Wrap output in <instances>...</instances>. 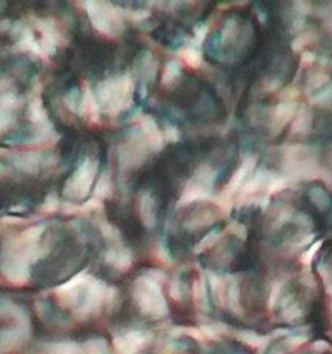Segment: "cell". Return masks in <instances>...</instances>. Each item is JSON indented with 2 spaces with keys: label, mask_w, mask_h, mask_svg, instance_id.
Returning <instances> with one entry per match:
<instances>
[{
  "label": "cell",
  "mask_w": 332,
  "mask_h": 354,
  "mask_svg": "<svg viewBox=\"0 0 332 354\" xmlns=\"http://www.w3.org/2000/svg\"><path fill=\"white\" fill-rule=\"evenodd\" d=\"M85 354H106L107 348L102 341H90L85 344Z\"/></svg>",
  "instance_id": "7c38bea8"
},
{
  "label": "cell",
  "mask_w": 332,
  "mask_h": 354,
  "mask_svg": "<svg viewBox=\"0 0 332 354\" xmlns=\"http://www.w3.org/2000/svg\"><path fill=\"white\" fill-rule=\"evenodd\" d=\"M194 33H196V47H199V45L203 44L204 37H206L208 26H206V24H199V26H197L196 30H194Z\"/></svg>",
  "instance_id": "2e32d148"
},
{
  "label": "cell",
  "mask_w": 332,
  "mask_h": 354,
  "mask_svg": "<svg viewBox=\"0 0 332 354\" xmlns=\"http://www.w3.org/2000/svg\"><path fill=\"white\" fill-rule=\"evenodd\" d=\"M86 9L90 10V19H92V23L95 24L100 31L114 35V28H116L118 23H120V16H118L114 7L106 6V3H104V9H106V12H104L102 3L90 2L86 3Z\"/></svg>",
  "instance_id": "6da1fadb"
},
{
  "label": "cell",
  "mask_w": 332,
  "mask_h": 354,
  "mask_svg": "<svg viewBox=\"0 0 332 354\" xmlns=\"http://www.w3.org/2000/svg\"><path fill=\"white\" fill-rule=\"evenodd\" d=\"M80 109L82 113H85L86 116H90L92 120H95L99 116V107H97V99L93 97V92L90 86H86L82 93V100H80Z\"/></svg>",
  "instance_id": "5b68a950"
},
{
  "label": "cell",
  "mask_w": 332,
  "mask_h": 354,
  "mask_svg": "<svg viewBox=\"0 0 332 354\" xmlns=\"http://www.w3.org/2000/svg\"><path fill=\"white\" fill-rule=\"evenodd\" d=\"M239 339H241V341H244L246 344L255 346V348H261V346L266 344V337L256 335V334H252V332H242V334H239Z\"/></svg>",
  "instance_id": "8fae6325"
},
{
  "label": "cell",
  "mask_w": 332,
  "mask_h": 354,
  "mask_svg": "<svg viewBox=\"0 0 332 354\" xmlns=\"http://www.w3.org/2000/svg\"><path fill=\"white\" fill-rule=\"evenodd\" d=\"M182 57L189 62L190 66H199L201 64V50L196 45H190V47H185L182 52Z\"/></svg>",
  "instance_id": "9c48e42d"
},
{
  "label": "cell",
  "mask_w": 332,
  "mask_h": 354,
  "mask_svg": "<svg viewBox=\"0 0 332 354\" xmlns=\"http://www.w3.org/2000/svg\"><path fill=\"white\" fill-rule=\"evenodd\" d=\"M178 75H180V64H178V62H176V61L166 62L165 75H163V82H165L166 85H169L173 80L178 78Z\"/></svg>",
  "instance_id": "30bf717a"
},
{
  "label": "cell",
  "mask_w": 332,
  "mask_h": 354,
  "mask_svg": "<svg viewBox=\"0 0 332 354\" xmlns=\"http://www.w3.org/2000/svg\"><path fill=\"white\" fill-rule=\"evenodd\" d=\"M140 130H142V133H144V137L147 138L149 144L152 145V149L161 147L163 135H161V131L158 130V127H156L154 120H151V118H142Z\"/></svg>",
  "instance_id": "277c9868"
},
{
  "label": "cell",
  "mask_w": 332,
  "mask_h": 354,
  "mask_svg": "<svg viewBox=\"0 0 332 354\" xmlns=\"http://www.w3.org/2000/svg\"><path fill=\"white\" fill-rule=\"evenodd\" d=\"M106 258H107V261H109L113 266H116L118 270H127L131 263L130 252L124 251V249H121V248L111 249V251L107 252Z\"/></svg>",
  "instance_id": "8992f818"
},
{
  "label": "cell",
  "mask_w": 332,
  "mask_h": 354,
  "mask_svg": "<svg viewBox=\"0 0 332 354\" xmlns=\"http://www.w3.org/2000/svg\"><path fill=\"white\" fill-rule=\"evenodd\" d=\"M194 299L199 303V306H206L204 301H206V287H204V280H199L194 286Z\"/></svg>",
  "instance_id": "4fadbf2b"
},
{
  "label": "cell",
  "mask_w": 332,
  "mask_h": 354,
  "mask_svg": "<svg viewBox=\"0 0 332 354\" xmlns=\"http://www.w3.org/2000/svg\"><path fill=\"white\" fill-rule=\"evenodd\" d=\"M149 339L151 337L144 334V332H128V334H123L114 339V346L118 348V351L123 354H135L138 349H142L147 344Z\"/></svg>",
  "instance_id": "7a4b0ae2"
},
{
  "label": "cell",
  "mask_w": 332,
  "mask_h": 354,
  "mask_svg": "<svg viewBox=\"0 0 332 354\" xmlns=\"http://www.w3.org/2000/svg\"><path fill=\"white\" fill-rule=\"evenodd\" d=\"M111 194V180L107 173H102L97 180V185H95V197L102 199V197H107Z\"/></svg>",
  "instance_id": "ba28073f"
},
{
  "label": "cell",
  "mask_w": 332,
  "mask_h": 354,
  "mask_svg": "<svg viewBox=\"0 0 332 354\" xmlns=\"http://www.w3.org/2000/svg\"><path fill=\"white\" fill-rule=\"evenodd\" d=\"M152 199L149 196H144L140 199V216L142 220L145 221L147 227H152L154 225V209H152Z\"/></svg>",
  "instance_id": "52a82bcc"
},
{
  "label": "cell",
  "mask_w": 332,
  "mask_h": 354,
  "mask_svg": "<svg viewBox=\"0 0 332 354\" xmlns=\"http://www.w3.org/2000/svg\"><path fill=\"white\" fill-rule=\"evenodd\" d=\"M252 165H255V159L252 158L246 159V161L242 162L241 168L235 171V175L232 176V180L228 182L227 189H225V194H227V196L235 194V190H239L242 185H244V182H248V176H249V171L252 169Z\"/></svg>",
  "instance_id": "3957f363"
},
{
  "label": "cell",
  "mask_w": 332,
  "mask_h": 354,
  "mask_svg": "<svg viewBox=\"0 0 332 354\" xmlns=\"http://www.w3.org/2000/svg\"><path fill=\"white\" fill-rule=\"evenodd\" d=\"M57 206V199H55V196H48L47 203H45V209H54V207Z\"/></svg>",
  "instance_id": "e0dca14e"
},
{
  "label": "cell",
  "mask_w": 332,
  "mask_h": 354,
  "mask_svg": "<svg viewBox=\"0 0 332 354\" xmlns=\"http://www.w3.org/2000/svg\"><path fill=\"white\" fill-rule=\"evenodd\" d=\"M218 239H220V232H218V230L211 232L210 235H206V237H204L203 241L199 242V245H197V249H199V251H203V249H206V248H211V245H213L214 242L218 241Z\"/></svg>",
  "instance_id": "5bb4252c"
},
{
  "label": "cell",
  "mask_w": 332,
  "mask_h": 354,
  "mask_svg": "<svg viewBox=\"0 0 332 354\" xmlns=\"http://www.w3.org/2000/svg\"><path fill=\"white\" fill-rule=\"evenodd\" d=\"M80 100H82V97H78V92L73 90V92L66 97V106H68L71 111H78Z\"/></svg>",
  "instance_id": "9a60e30c"
}]
</instances>
